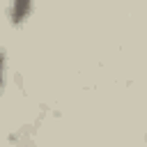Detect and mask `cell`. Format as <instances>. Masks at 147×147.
<instances>
[{
	"instance_id": "2",
	"label": "cell",
	"mask_w": 147,
	"mask_h": 147,
	"mask_svg": "<svg viewBox=\"0 0 147 147\" xmlns=\"http://www.w3.org/2000/svg\"><path fill=\"white\" fill-rule=\"evenodd\" d=\"M2 85H5V53L0 51V92H2Z\"/></svg>"
},
{
	"instance_id": "1",
	"label": "cell",
	"mask_w": 147,
	"mask_h": 147,
	"mask_svg": "<svg viewBox=\"0 0 147 147\" xmlns=\"http://www.w3.org/2000/svg\"><path fill=\"white\" fill-rule=\"evenodd\" d=\"M30 14H32V0H11V5H9L11 25H23Z\"/></svg>"
}]
</instances>
